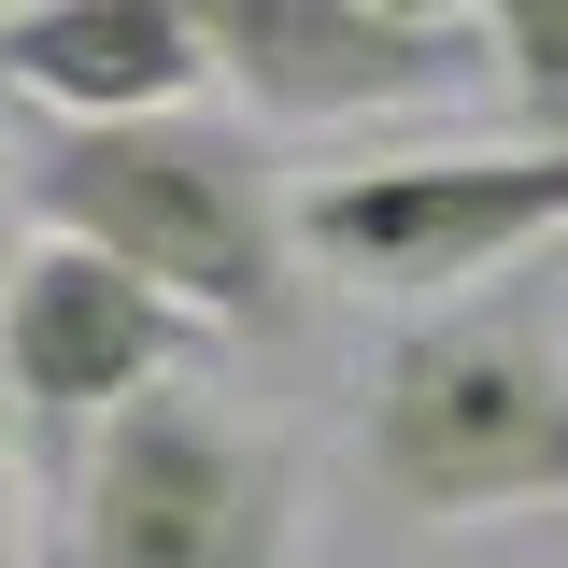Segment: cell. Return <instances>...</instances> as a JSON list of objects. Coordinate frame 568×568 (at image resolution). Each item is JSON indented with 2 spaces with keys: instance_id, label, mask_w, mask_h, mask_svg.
Wrapping results in <instances>:
<instances>
[{
  "instance_id": "cell-1",
  "label": "cell",
  "mask_w": 568,
  "mask_h": 568,
  "mask_svg": "<svg viewBox=\"0 0 568 568\" xmlns=\"http://www.w3.org/2000/svg\"><path fill=\"white\" fill-rule=\"evenodd\" d=\"M14 200L43 213V242H85L129 284H156L185 327L271 342L298 313V213L271 156L213 114H114V129H43L14 171Z\"/></svg>"
},
{
  "instance_id": "cell-2",
  "label": "cell",
  "mask_w": 568,
  "mask_h": 568,
  "mask_svg": "<svg viewBox=\"0 0 568 568\" xmlns=\"http://www.w3.org/2000/svg\"><path fill=\"white\" fill-rule=\"evenodd\" d=\"M355 484L413 526L568 511V327L555 298H440L369 355Z\"/></svg>"
},
{
  "instance_id": "cell-3",
  "label": "cell",
  "mask_w": 568,
  "mask_h": 568,
  "mask_svg": "<svg viewBox=\"0 0 568 568\" xmlns=\"http://www.w3.org/2000/svg\"><path fill=\"white\" fill-rule=\"evenodd\" d=\"M71 555L85 568H298V469L227 398L142 384L129 413L85 426Z\"/></svg>"
},
{
  "instance_id": "cell-4",
  "label": "cell",
  "mask_w": 568,
  "mask_h": 568,
  "mask_svg": "<svg viewBox=\"0 0 568 568\" xmlns=\"http://www.w3.org/2000/svg\"><path fill=\"white\" fill-rule=\"evenodd\" d=\"M568 227V142H469V156H384L298 200V256L369 298H484L511 256Z\"/></svg>"
},
{
  "instance_id": "cell-5",
  "label": "cell",
  "mask_w": 568,
  "mask_h": 568,
  "mask_svg": "<svg viewBox=\"0 0 568 568\" xmlns=\"http://www.w3.org/2000/svg\"><path fill=\"white\" fill-rule=\"evenodd\" d=\"M185 43L271 129H369V114H413L469 71L455 29H398L369 0H185Z\"/></svg>"
},
{
  "instance_id": "cell-6",
  "label": "cell",
  "mask_w": 568,
  "mask_h": 568,
  "mask_svg": "<svg viewBox=\"0 0 568 568\" xmlns=\"http://www.w3.org/2000/svg\"><path fill=\"white\" fill-rule=\"evenodd\" d=\"M142 384H185V313L85 242H14V271H0V413L71 440V426L129 413Z\"/></svg>"
},
{
  "instance_id": "cell-7",
  "label": "cell",
  "mask_w": 568,
  "mask_h": 568,
  "mask_svg": "<svg viewBox=\"0 0 568 568\" xmlns=\"http://www.w3.org/2000/svg\"><path fill=\"white\" fill-rule=\"evenodd\" d=\"M0 85H14L43 129L185 114L200 43H185V0H14V14H0Z\"/></svg>"
},
{
  "instance_id": "cell-8",
  "label": "cell",
  "mask_w": 568,
  "mask_h": 568,
  "mask_svg": "<svg viewBox=\"0 0 568 568\" xmlns=\"http://www.w3.org/2000/svg\"><path fill=\"white\" fill-rule=\"evenodd\" d=\"M484 58L511 85L526 142H568V0H484Z\"/></svg>"
},
{
  "instance_id": "cell-9",
  "label": "cell",
  "mask_w": 568,
  "mask_h": 568,
  "mask_svg": "<svg viewBox=\"0 0 568 568\" xmlns=\"http://www.w3.org/2000/svg\"><path fill=\"white\" fill-rule=\"evenodd\" d=\"M369 14H398V29H469L484 0H369Z\"/></svg>"
},
{
  "instance_id": "cell-10",
  "label": "cell",
  "mask_w": 568,
  "mask_h": 568,
  "mask_svg": "<svg viewBox=\"0 0 568 568\" xmlns=\"http://www.w3.org/2000/svg\"><path fill=\"white\" fill-rule=\"evenodd\" d=\"M0 568H14V413H0Z\"/></svg>"
},
{
  "instance_id": "cell-11",
  "label": "cell",
  "mask_w": 568,
  "mask_h": 568,
  "mask_svg": "<svg viewBox=\"0 0 568 568\" xmlns=\"http://www.w3.org/2000/svg\"><path fill=\"white\" fill-rule=\"evenodd\" d=\"M0 271H14V171H0Z\"/></svg>"
}]
</instances>
